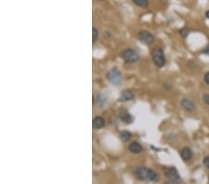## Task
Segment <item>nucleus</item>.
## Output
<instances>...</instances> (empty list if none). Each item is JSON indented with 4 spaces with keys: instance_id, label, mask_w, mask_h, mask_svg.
Returning <instances> with one entry per match:
<instances>
[{
    "instance_id": "1",
    "label": "nucleus",
    "mask_w": 209,
    "mask_h": 184,
    "mask_svg": "<svg viewBox=\"0 0 209 184\" xmlns=\"http://www.w3.org/2000/svg\"><path fill=\"white\" fill-rule=\"evenodd\" d=\"M135 176L142 181H158L160 178L159 175L154 170L145 166L138 167L135 170Z\"/></svg>"
},
{
    "instance_id": "2",
    "label": "nucleus",
    "mask_w": 209,
    "mask_h": 184,
    "mask_svg": "<svg viewBox=\"0 0 209 184\" xmlns=\"http://www.w3.org/2000/svg\"><path fill=\"white\" fill-rule=\"evenodd\" d=\"M151 58H152V60L154 64L157 66L158 68H162L165 66L166 64V57H165V53H164V50L159 47H154L151 51Z\"/></svg>"
},
{
    "instance_id": "3",
    "label": "nucleus",
    "mask_w": 209,
    "mask_h": 184,
    "mask_svg": "<svg viewBox=\"0 0 209 184\" xmlns=\"http://www.w3.org/2000/svg\"><path fill=\"white\" fill-rule=\"evenodd\" d=\"M120 57L127 63H134L139 59V54L132 48H126L120 53Z\"/></svg>"
},
{
    "instance_id": "4",
    "label": "nucleus",
    "mask_w": 209,
    "mask_h": 184,
    "mask_svg": "<svg viewBox=\"0 0 209 184\" xmlns=\"http://www.w3.org/2000/svg\"><path fill=\"white\" fill-rule=\"evenodd\" d=\"M164 173H165V176L170 180V182H173L175 184L180 183V177H179V174L176 167H174V166L165 167Z\"/></svg>"
},
{
    "instance_id": "5",
    "label": "nucleus",
    "mask_w": 209,
    "mask_h": 184,
    "mask_svg": "<svg viewBox=\"0 0 209 184\" xmlns=\"http://www.w3.org/2000/svg\"><path fill=\"white\" fill-rule=\"evenodd\" d=\"M108 81L110 83H112L113 85H119L122 81V75H121V72L117 69V68H113L111 69L108 73H107V76H106Z\"/></svg>"
},
{
    "instance_id": "6",
    "label": "nucleus",
    "mask_w": 209,
    "mask_h": 184,
    "mask_svg": "<svg viewBox=\"0 0 209 184\" xmlns=\"http://www.w3.org/2000/svg\"><path fill=\"white\" fill-rule=\"evenodd\" d=\"M138 38L144 44L146 45H151L155 38H154V35L149 32V31H146V30H142V31H139V34H138Z\"/></svg>"
},
{
    "instance_id": "7",
    "label": "nucleus",
    "mask_w": 209,
    "mask_h": 184,
    "mask_svg": "<svg viewBox=\"0 0 209 184\" xmlns=\"http://www.w3.org/2000/svg\"><path fill=\"white\" fill-rule=\"evenodd\" d=\"M180 104H181V107L188 112H192L196 109V106H195L194 102L191 100L187 99V98L182 99L181 101H180Z\"/></svg>"
},
{
    "instance_id": "8",
    "label": "nucleus",
    "mask_w": 209,
    "mask_h": 184,
    "mask_svg": "<svg viewBox=\"0 0 209 184\" xmlns=\"http://www.w3.org/2000/svg\"><path fill=\"white\" fill-rule=\"evenodd\" d=\"M118 117H119V119H120L122 122L125 123V124H131L132 121H133V117H132L131 114H130L127 111H126V110H121V111L119 112Z\"/></svg>"
},
{
    "instance_id": "9",
    "label": "nucleus",
    "mask_w": 209,
    "mask_h": 184,
    "mask_svg": "<svg viewBox=\"0 0 209 184\" xmlns=\"http://www.w3.org/2000/svg\"><path fill=\"white\" fill-rule=\"evenodd\" d=\"M180 153V156H181V158H182L183 161H189V160H191L192 158V155H193L192 151L191 150V148H189L187 146L183 147L180 150V153Z\"/></svg>"
},
{
    "instance_id": "10",
    "label": "nucleus",
    "mask_w": 209,
    "mask_h": 184,
    "mask_svg": "<svg viewBox=\"0 0 209 184\" xmlns=\"http://www.w3.org/2000/svg\"><path fill=\"white\" fill-rule=\"evenodd\" d=\"M133 99H134V93L132 92V90L125 89V90L122 91L119 100H121V101H129V100H132Z\"/></svg>"
},
{
    "instance_id": "11",
    "label": "nucleus",
    "mask_w": 209,
    "mask_h": 184,
    "mask_svg": "<svg viewBox=\"0 0 209 184\" xmlns=\"http://www.w3.org/2000/svg\"><path fill=\"white\" fill-rule=\"evenodd\" d=\"M128 150H129V152L132 153H140L143 151V148H142V146H141L139 142H137V141H132V142L129 144V146H128Z\"/></svg>"
},
{
    "instance_id": "12",
    "label": "nucleus",
    "mask_w": 209,
    "mask_h": 184,
    "mask_svg": "<svg viewBox=\"0 0 209 184\" xmlns=\"http://www.w3.org/2000/svg\"><path fill=\"white\" fill-rule=\"evenodd\" d=\"M105 126V120L101 116H96L93 119V128L95 129H100Z\"/></svg>"
},
{
    "instance_id": "13",
    "label": "nucleus",
    "mask_w": 209,
    "mask_h": 184,
    "mask_svg": "<svg viewBox=\"0 0 209 184\" xmlns=\"http://www.w3.org/2000/svg\"><path fill=\"white\" fill-rule=\"evenodd\" d=\"M132 135L129 131H127V130H124L120 133V140L123 141V142H127L128 141H130Z\"/></svg>"
},
{
    "instance_id": "14",
    "label": "nucleus",
    "mask_w": 209,
    "mask_h": 184,
    "mask_svg": "<svg viewBox=\"0 0 209 184\" xmlns=\"http://www.w3.org/2000/svg\"><path fill=\"white\" fill-rule=\"evenodd\" d=\"M132 1L139 8H147L149 6V0H132Z\"/></svg>"
},
{
    "instance_id": "15",
    "label": "nucleus",
    "mask_w": 209,
    "mask_h": 184,
    "mask_svg": "<svg viewBox=\"0 0 209 184\" xmlns=\"http://www.w3.org/2000/svg\"><path fill=\"white\" fill-rule=\"evenodd\" d=\"M98 35H99L98 30L96 27H93L92 28V42L93 43H95L98 39Z\"/></svg>"
},
{
    "instance_id": "16",
    "label": "nucleus",
    "mask_w": 209,
    "mask_h": 184,
    "mask_svg": "<svg viewBox=\"0 0 209 184\" xmlns=\"http://www.w3.org/2000/svg\"><path fill=\"white\" fill-rule=\"evenodd\" d=\"M189 34H190V32H189V30L186 29V28H182L181 30H179V35H180L183 38H186V37L189 35Z\"/></svg>"
},
{
    "instance_id": "17",
    "label": "nucleus",
    "mask_w": 209,
    "mask_h": 184,
    "mask_svg": "<svg viewBox=\"0 0 209 184\" xmlns=\"http://www.w3.org/2000/svg\"><path fill=\"white\" fill-rule=\"evenodd\" d=\"M203 166L209 169V156H205L203 160Z\"/></svg>"
},
{
    "instance_id": "18",
    "label": "nucleus",
    "mask_w": 209,
    "mask_h": 184,
    "mask_svg": "<svg viewBox=\"0 0 209 184\" xmlns=\"http://www.w3.org/2000/svg\"><path fill=\"white\" fill-rule=\"evenodd\" d=\"M203 100L204 103H205L206 105H208V106H209V94H208V93L203 94Z\"/></svg>"
},
{
    "instance_id": "19",
    "label": "nucleus",
    "mask_w": 209,
    "mask_h": 184,
    "mask_svg": "<svg viewBox=\"0 0 209 184\" xmlns=\"http://www.w3.org/2000/svg\"><path fill=\"white\" fill-rule=\"evenodd\" d=\"M203 80L205 82V84L209 85V72H206L203 76Z\"/></svg>"
},
{
    "instance_id": "20",
    "label": "nucleus",
    "mask_w": 209,
    "mask_h": 184,
    "mask_svg": "<svg viewBox=\"0 0 209 184\" xmlns=\"http://www.w3.org/2000/svg\"><path fill=\"white\" fill-rule=\"evenodd\" d=\"M202 52L203 53V54H206V55H209V44L202 50Z\"/></svg>"
},
{
    "instance_id": "21",
    "label": "nucleus",
    "mask_w": 209,
    "mask_h": 184,
    "mask_svg": "<svg viewBox=\"0 0 209 184\" xmlns=\"http://www.w3.org/2000/svg\"><path fill=\"white\" fill-rule=\"evenodd\" d=\"M205 18H207V19H209V10H206L205 11Z\"/></svg>"
},
{
    "instance_id": "22",
    "label": "nucleus",
    "mask_w": 209,
    "mask_h": 184,
    "mask_svg": "<svg viewBox=\"0 0 209 184\" xmlns=\"http://www.w3.org/2000/svg\"><path fill=\"white\" fill-rule=\"evenodd\" d=\"M165 184H175V183H173V182H170V181H168V182H166Z\"/></svg>"
},
{
    "instance_id": "23",
    "label": "nucleus",
    "mask_w": 209,
    "mask_h": 184,
    "mask_svg": "<svg viewBox=\"0 0 209 184\" xmlns=\"http://www.w3.org/2000/svg\"><path fill=\"white\" fill-rule=\"evenodd\" d=\"M208 181H209V178H208Z\"/></svg>"
}]
</instances>
